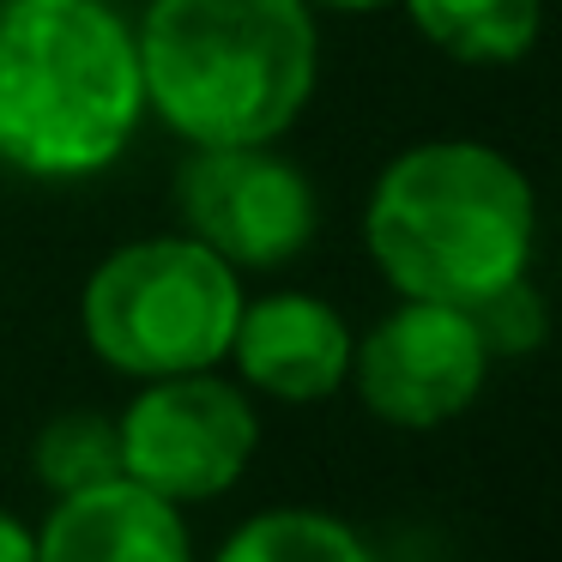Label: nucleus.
Returning a JSON list of instances; mask_svg holds the SVG:
<instances>
[{
  "label": "nucleus",
  "mask_w": 562,
  "mask_h": 562,
  "mask_svg": "<svg viewBox=\"0 0 562 562\" xmlns=\"http://www.w3.org/2000/svg\"><path fill=\"white\" fill-rule=\"evenodd\" d=\"M134 49L146 103L194 146H267L315 91L303 0H151Z\"/></svg>",
  "instance_id": "nucleus-1"
},
{
  "label": "nucleus",
  "mask_w": 562,
  "mask_h": 562,
  "mask_svg": "<svg viewBox=\"0 0 562 562\" xmlns=\"http://www.w3.org/2000/svg\"><path fill=\"white\" fill-rule=\"evenodd\" d=\"M146 110L139 49L103 0H0V158L91 176Z\"/></svg>",
  "instance_id": "nucleus-2"
},
{
  "label": "nucleus",
  "mask_w": 562,
  "mask_h": 562,
  "mask_svg": "<svg viewBox=\"0 0 562 562\" xmlns=\"http://www.w3.org/2000/svg\"><path fill=\"white\" fill-rule=\"evenodd\" d=\"M369 255L417 303L472 308L532 255V188L502 151L436 139L387 164L369 200Z\"/></svg>",
  "instance_id": "nucleus-3"
},
{
  "label": "nucleus",
  "mask_w": 562,
  "mask_h": 562,
  "mask_svg": "<svg viewBox=\"0 0 562 562\" xmlns=\"http://www.w3.org/2000/svg\"><path fill=\"white\" fill-rule=\"evenodd\" d=\"M243 291L231 260L194 236H151L110 255L86 284V339L122 375H194L231 351Z\"/></svg>",
  "instance_id": "nucleus-4"
},
{
  "label": "nucleus",
  "mask_w": 562,
  "mask_h": 562,
  "mask_svg": "<svg viewBox=\"0 0 562 562\" xmlns=\"http://www.w3.org/2000/svg\"><path fill=\"white\" fill-rule=\"evenodd\" d=\"M115 436H122V477L164 502H200L243 477L260 429L243 393L194 369L151 381L127 405Z\"/></svg>",
  "instance_id": "nucleus-5"
},
{
  "label": "nucleus",
  "mask_w": 562,
  "mask_h": 562,
  "mask_svg": "<svg viewBox=\"0 0 562 562\" xmlns=\"http://www.w3.org/2000/svg\"><path fill=\"white\" fill-rule=\"evenodd\" d=\"M176 200L194 243L231 267H284L315 236V194L303 170L267 146H200L176 182Z\"/></svg>",
  "instance_id": "nucleus-6"
},
{
  "label": "nucleus",
  "mask_w": 562,
  "mask_h": 562,
  "mask_svg": "<svg viewBox=\"0 0 562 562\" xmlns=\"http://www.w3.org/2000/svg\"><path fill=\"white\" fill-rule=\"evenodd\" d=\"M490 351L472 315L453 303H405L363 345H351L357 393L375 417L400 429H436L460 417L484 387Z\"/></svg>",
  "instance_id": "nucleus-7"
},
{
  "label": "nucleus",
  "mask_w": 562,
  "mask_h": 562,
  "mask_svg": "<svg viewBox=\"0 0 562 562\" xmlns=\"http://www.w3.org/2000/svg\"><path fill=\"white\" fill-rule=\"evenodd\" d=\"M231 351L243 375L272 400H327L351 375V333L315 296H267L243 308Z\"/></svg>",
  "instance_id": "nucleus-8"
},
{
  "label": "nucleus",
  "mask_w": 562,
  "mask_h": 562,
  "mask_svg": "<svg viewBox=\"0 0 562 562\" xmlns=\"http://www.w3.org/2000/svg\"><path fill=\"white\" fill-rule=\"evenodd\" d=\"M37 562H188V532L176 502L139 490L134 477H110L61 496L37 538Z\"/></svg>",
  "instance_id": "nucleus-9"
},
{
  "label": "nucleus",
  "mask_w": 562,
  "mask_h": 562,
  "mask_svg": "<svg viewBox=\"0 0 562 562\" xmlns=\"http://www.w3.org/2000/svg\"><path fill=\"white\" fill-rule=\"evenodd\" d=\"M429 43L453 61H520L538 37V0H405Z\"/></svg>",
  "instance_id": "nucleus-10"
},
{
  "label": "nucleus",
  "mask_w": 562,
  "mask_h": 562,
  "mask_svg": "<svg viewBox=\"0 0 562 562\" xmlns=\"http://www.w3.org/2000/svg\"><path fill=\"white\" fill-rule=\"evenodd\" d=\"M218 562H375L363 550V538L351 526H339L333 514L308 508H279L248 520L243 532L224 544Z\"/></svg>",
  "instance_id": "nucleus-11"
},
{
  "label": "nucleus",
  "mask_w": 562,
  "mask_h": 562,
  "mask_svg": "<svg viewBox=\"0 0 562 562\" xmlns=\"http://www.w3.org/2000/svg\"><path fill=\"white\" fill-rule=\"evenodd\" d=\"M37 472H43V484L61 490V496L110 484V477H122V436H115V424L98 412H67L43 429Z\"/></svg>",
  "instance_id": "nucleus-12"
},
{
  "label": "nucleus",
  "mask_w": 562,
  "mask_h": 562,
  "mask_svg": "<svg viewBox=\"0 0 562 562\" xmlns=\"http://www.w3.org/2000/svg\"><path fill=\"white\" fill-rule=\"evenodd\" d=\"M465 315H472L484 351H502V357H520L544 339V303H538V291L526 284V272L508 284H496L490 296H477Z\"/></svg>",
  "instance_id": "nucleus-13"
},
{
  "label": "nucleus",
  "mask_w": 562,
  "mask_h": 562,
  "mask_svg": "<svg viewBox=\"0 0 562 562\" xmlns=\"http://www.w3.org/2000/svg\"><path fill=\"white\" fill-rule=\"evenodd\" d=\"M0 562H37V538L13 514H0Z\"/></svg>",
  "instance_id": "nucleus-14"
},
{
  "label": "nucleus",
  "mask_w": 562,
  "mask_h": 562,
  "mask_svg": "<svg viewBox=\"0 0 562 562\" xmlns=\"http://www.w3.org/2000/svg\"><path fill=\"white\" fill-rule=\"evenodd\" d=\"M321 7H345V13H363V7H387V0H321Z\"/></svg>",
  "instance_id": "nucleus-15"
}]
</instances>
